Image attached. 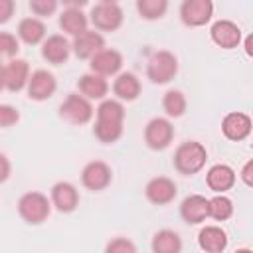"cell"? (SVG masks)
<instances>
[{
    "label": "cell",
    "mask_w": 253,
    "mask_h": 253,
    "mask_svg": "<svg viewBox=\"0 0 253 253\" xmlns=\"http://www.w3.org/2000/svg\"><path fill=\"white\" fill-rule=\"evenodd\" d=\"M51 206L61 213H71L79 206V192L71 182H57L51 186L49 194Z\"/></svg>",
    "instance_id": "cell-17"
},
{
    "label": "cell",
    "mask_w": 253,
    "mask_h": 253,
    "mask_svg": "<svg viewBox=\"0 0 253 253\" xmlns=\"http://www.w3.org/2000/svg\"><path fill=\"white\" fill-rule=\"evenodd\" d=\"M89 22L97 32H117L125 22V12L119 4L99 2L91 8Z\"/></svg>",
    "instance_id": "cell-5"
},
{
    "label": "cell",
    "mask_w": 253,
    "mask_h": 253,
    "mask_svg": "<svg viewBox=\"0 0 253 253\" xmlns=\"http://www.w3.org/2000/svg\"><path fill=\"white\" fill-rule=\"evenodd\" d=\"M174 140V126L164 117H154L144 126V142L152 150H164Z\"/></svg>",
    "instance_id": "cell-6"
},
{
    "label": "cell",
    "mask_w": 253,
    "mask_h": 253,
    "mask_svg": "<svg viewBox=\"0 0 253 253\" xmlns=\"http://www.w3.org/2000/svg\"><path fill=\"white\" fill-rule=\"evenodd\" d=\"M99 2H111V4H119V0H99Z\"/></svg>",
    "instance_id": "cell-41"
},
{
    "label": "cell",
    "mask_w": 253,
    "mask_h": 253,
    "mask_svg": "<svg viewBox=\"0 0 253 253\" xmlns=\"http://www.w3.org/2000/svg\"><path fill=\"white\" fill-rule=\"evenodd\" d=\"M95 115V109L87 97L81 93H69L59 105V117L69 125H87Z\"/></svg>",
    "instance_id": "cell-4"
},
{
    "label": "cell",
    "mask_w": 253,
    "mask_h": 253,
    "mask_svg": "<svg viewBox=\"0 0 253 253\" xmlns=\"http://www.w3.org/2000/svg\"><path fill=\"white\" fill-rule=\"evenodd\" d=\"M105 251L107 253H134L136 245L126 237H115L105 245Z\"/></svg>",
    "instance_id": "cell-33"
},
{
    "label": "cell",
    "mask_w": 253,
    "mask_h": 253,
    "mask_svg": "<svg viewBox=\"0 0 253 253\" xmlns=\"http://www.w3.org/2000/svg\"><path fill=\"white\" fill-rule=\"evenodd\" d=\"M176 194H178V188H176L174 180H170L168 176H156V178L148 180V184L144 188L146 200L154 206H166V204L174 202Z\"/></svg>",
    "instance_id": "cell-11"
},
{
    "label": "cell",
    "mask_w": 253,
    "mask_h": 253,
    "mask_svg": "<svg viewBox=\"0 0 253 253\" xmlns=\"http://www.w3.org/2000/svg\"><path fill=\"white\" fill-rule=\"evenodd\" d=\"M237 174L229 164H213L206 174V184L211 192L223 194L235 186Z\"/></svg>",
    "instance_id": "cell-19"
},
{
    "label": "cell",
    "mask_w": 253,
    "mask_h": 253,
    "mask_svg": "<svg viewBox=\"0 0 253 253\" xmlns=\"http://www.w3.org/2000/svg\"><path fill=\"white\" fill-rule=\"evenodd\" d=\"M178 73V59L172 51L168 49H158L148 57L146 63V77L156 83V85H164L170 83Z\"/></svg>",
    "instance_id": "cell-3"
},
{
    "label": "cell",
    "mask_w": 253,
    "mask_h": 253,
    "mask_svg": "<svg viewBox=\"0 0 253 253\" xmlns=\"http://www.w3.org/2000/svg\"><path fill=\"white\" fill-rule=\"evenodd\" d=\"M113 93L119 101H134L140 95V81L134 73L130 71H123L117 73L115 81H113Z\"/></svg>",
    "instance_id": "cell-23"
},
{
    "label": "cell",
    "mask_w": 253,
    "mask_h": 253,
    "mask_svg": "<svg viewBox=\"0 0 253 253\" xmlns=\"http://www.w3.org/2000/svg\"><path fill=\"white\" fill-rule=\"evenodd\" d=\"M71 55V42L61 36V34H53V36H45V40L42 42V57L51 63V65H61L69 59Z\"/></svg>",
    "instance_id": "cell-12"
},
{
    "label": "cell",
    "mask_w": 253,
    "mask_h": 253,
    "mask_svg": "<svg viewBox=\"0 0 253 253\" xmlns=\"http://www.w3.org/2000/svg\"><path fill=\"white\" fill-rule=\"evenodd\" d=\"M210 38L221 49H235V47L241 45L243 34H241V28L235 22H231V20H217L210 28Z\"/></svg>",
    "instance_id": "cell-9"
},
{
    "label": "cell",
    "mask_w": 253,
    "mask_h": 253,
    "mask_svg": "<svg viewBox=\"0 0 253 253\" xmlns=\"http://www.w3.org/2000/svg\"><path fill=\"white\" fill-rule=\"evenodd\" d=\"M206 160H208V152H206V146L198 140H186L182 142L176 152H174V168L184 174V176H192V174H198L204 166H206Z\"/></svg>",
    "instance_id": "cell-1"
},
{
    "label": "cell",
    "mask_w": 253,
    "mask_h": 253,
    "mask_svg": "<svg viewBox=\"0 0 253 253\" xmlns=\"http://www.w3.org/2000/svg\"><path fill=\"white\" fill-rule=\"evenodd\" d=\"M180 217L188 225H198L210 217V206L208 198L202 194H190L180 204Z\"/></svg>",
    "instance_id": "cell-15"
},
{
    "label": "cell",
    "mask_w": 253,
    "mask_h": 253,
    "mask_svg": "<svg viewBox=\"0 0 253 253\" xmlns=\"http://www.w3.org/2000/svg\"><path fill=\"white\" fill-rule=\"evenodd\" d=\"M208 206L210 217H213L215 221H225L233 215V202L223 194H215L211 200H208Z\"/></svg>",
    "instance_id": "cell-30"
},
{
    "label": "cell",
    "mask_w": 253,
    "mask_h": 253,
    "mask_svg": "<svg viewBox=\"0 0 253 253\" xmlns=\"http://www.w3.org/2000/svg\"><path fill=\"white\" fill-rule=\"evenodd\" d=\"M55 89H57V81L53 73H49L47 69H36L30 73L26 91L32 101H47L49 97H53Z\"/></svg>",
    "instance_id": "cell-10"
},
{
    "label": "cell",
    "mask_w": 253,
    "mask_h": 253,
    "mask_svg": "<svg viewBox=\"0 0 253 253\" xmlns=\"http://www.w3.org/2000/svg\"><path fill=\"white\" fill-rule=\"evenodd\" d=\"M30 79V65L26 59H10L4 65V89L18 93L22 89H26Z\"/></svg>",
    "instance_id": "cell-18"
},
{
    "label": "cell",
    "mask_w": 253,
    "mask_h": 253,
    "mask_svg": "<svg viewBox=\"0 0 253 253\" xmlns=\"http://www.w3.org/2000/svg\"><path fill=\"white\" fill-rule=\"evenodd\" d=\"M95 115H97V121L125 123V107L119 99H103L95 109Z\"/></svg>",
    "instance_id": "cell-26"
},
{
    "label": "cell",
    "mask_w": 253,
    "mask_h": 253,
    "mask_svg": "<svg viewBox=\"0 0 253 253\" xmlns=\"http://www.w3.org/2000/svg\"><path fill=\"white\" fill-rule=\"evenodd\" d=\"M105 47V38L101 32L97 30H85L79 36L73 38L71 42V51L79 57V59H91L97 51H101Z\"/></svg>",
    "instance_id": "cell-16"
},
{
    "label": "cell",
    "mask_w": 253,
    "mask_h": 253,
    "mask_svg": "<svg viewBox=\"0 0 253 253\" xmlns=\"http://www.w3.org/2000/svg\"><path fill=\"white\" fill-rule=\"evenodd\" d=\"M239 178L243 180V184H245V186H249V188L253 186V160H247V162L243 164Z\"/></svg>",
    "instance_id": "cell-36"
},
{
    "label": "cell",
    "mask_w": 253,
    "mask_h": 253,
    "mask_svg": "<svg viewBox=\"0 0 253 253\" xmlns=\"http://www.w3.org/2000/svg\"><path fill=\"white\" fill-rule=\"evenodd\" d=\"M47 36V30H45V24L42 22V18H36V16H30V18H24L20 20L18 24V40L28 43V45H38L45 40Z\"/></svg>",
    "instance_id": "cell-22"
},
{
    "label": "cell",
    "mask_w": 253,
    "mask_h": 253,
    "mask_svg": "<svg viewBox=\"0 0 253 253\" xmlns=\"http://www.w3.org/2000/svg\"><path fill=\"white\" fill-rule=\"evenodd\" d=\"M251 117L247 113H241V111H233V113H227L221 121V132L225 138L233 140V142H239V140H245L249 134H251Z\"/></svg>",
    "instance_id": "cell-14"
},
{
    "label": "cell",
    "mask_w": 253,
    "mask_h": 253,
    "mask_svg": "<svg viewBox=\"0 0 253 253\" xmlns=\"http://www.w3.org/2000/svg\"><path fill=\"white\" fill-rule=\"evenodd\" d=\"M14 12H16V0H0V24L10 22Z\"/></svg>",
    "instance_id": "cell-35"
},
{
    "label": "cell",
    "mask_w": 253,
    "mask_h": 253,
    "mask_svg": "<svg viewBox=\"0 0 253 253\" xmlns=\"http://www.w3.org/2000/svg\"><path fill=\"white\" fill-rule=\"evenodd\" d=\"M10 172H12V164H10L8 156L0 152V184H4L10 178Z\"/></svg>",
    "instance_id": "cell-37"
},
{
    "label": "cell",
    "mask_w": 253,
    "mask_h": 253,
    "mask_svg": "<svg viewBox=\"0 0 253 253\" xmlns=\"http://www.w3.org/2000/svg\"><path fill=\"white\" fill-rule=\"evenodd\" d=\"M113 182V170L103 160H91L81 170V184L91 192H103Z\"/></svg>",
    "instance_id": "cell-8"
},
{
    "label": "cell",
    "mask_w": 253,
    "mask_h": 253,
    "mask_svg": "<svg viewBox=\"0 0 253 253\" xmlns=\"http://www.w3.org/2000/svg\"><path fill=\"white\" fill-rule=\"evenodd\" d=\"M150 247L154 253H180L182 251V239L172 229H160L154 233Z\"/></svg>",
    "instance_id": "cell-25"
},
{
    "label": "cell",
    "mask_w": 253,
    "mask_h": 253,
    "mask_svg": "<svg viewBox=\"0 0 253 253\" xmlns=\"http://www.w3.org/2000/svg\"><path fill=\"white\" fill-rule=\"evenodd\" d=\"M0 91H4V63L0 61Z\"/></svg>",
    "instance_id": "cell-40"
},
{
    "label": "cell",
    "mask_w": 253,
    "mask_h": 253,
    "mask_svg": "<svg viewBox=\"0 0 253 253\" xmlns=\"http://www.w3.org/2000/svg\"><path fill=\"white\" fill-rule=\"evenodd\" d=\"M89 67L93 73L103 75V77H113L117 73H121L123 67V55L117 49L111 47H103L101 51H97L91 59H89Z\"/></svg>",
    "instance_id": "cell-13"
},
{
    "label": "cell",
    "mask_w": 253,
    "mask_h": 253,
    "mask_svg": "<svg viewBox=\"0 0 253 253\" xmlns=\"http://www.w3.org/2000/svg\"><path fill=\"white\" fill-rule=\"evenodd\" d=\"M125 123H109V121H95V126H93V134L99 142L103 144H113L117 142L121 136H123V126Z\"/></svg>",
    "instance_id": "cell-27"
},
{
    "label": "cell",
    "mask_w": 253,
    "mask_h": 253,
    "mask_svg": "<svg viewBox=\"0 0 253 253\" xmlns=\"http://www.w3.org/2000/svg\"><path fill=\"white\" fill-rule=\"evenodd\" d=\"M198 245L206 253H221L227 249V233L219 225H206L198 233Z\"/></svg>",
    "instance_id": "cell-21"
},
{
    "label": "cell",
    "mask_w": 253,
    "mask_h": 253,
    "mask_svg": "<svg viewBox=\"0 0 253 253\" xmlns=\"http://www.w3.org/2000/svg\"><path fill=\"white\" fill-rule=\"evenodd\" d=\"M20 51V40L10 32H0V61L14 59Z\"/></svg>",
    "instance_id": "cell-31"
},
{
    "label": "cell",
    "mask_w": 253,
    "mask_h": 253,
    "mask_svg": "<svg viewBox=\"0 0 253 253\" xmlns=\"http://www.w3.org/2000/svg\"><path fill=\"white\" fill-rule=\"evenodd\" d=\"M213 16L211 0H182L180 4V20L188 28H202Z\"/></svg>",
    "instance_id": "cell-7"
},
{
    "label": "cell",
    "mask_w": 253,
    "mask_h": 253,
    "mask_svg": "<svg viewBox=\"0 0 253 253\" xmlns=\"http://www.w3.org/2000/svg\"><path fill=\"white\" fill-rule=\"evenodd\" d=\"M251 45H253V40H251V36H247V38H245V43H243V47H245V53H247L249 57L253 55V47H251Z\"/></svg>",
    "instance_id": "cell-39"
},
{
    "label": "cell",
    "mask_w": 253,
    "mask_h": 253,
    "mask_svg": "<svg viewBox=\"0 0 253 253\" xmlns=\"http://www.w3.org/2000/svg\"><path fill=\"white\" fill-rule=\"evenodd\" d=\"M136 12L144 20H160L168 12V0H136Z\"/></svg>",
    "instance_id": "cell-29"
},
{
    "label": "cell",
    "mask_w": 253,
    "mask_h": 253,
    "mask_svg": "<svg viewBox=\"0 0 253 253\" xmlns=\"http://www.w3.org/2000/svg\"><path fill=\"white\" fill-rule=\"evenodd\" d=\"M65 8H83L89 4V0H59Z\"/></svg>",
    "instance_id": "cell-38"
},
{
    "label": "cell",
    "mask_w": 253,
    "mask_h": 253,
    "mask_svg": "<svg viewBox=\"0 0 253 253\" xmlns=\"http://www.w3.org/2000/svg\"><path fill=\"white\" fill-rule=\"evenodd\" d=\"M77 89L89 101H103L109 93V83H107V77L91 71L77 79Z\"/></svg>",
    "instance_id": "cell-20"
},
{
    "label": "cell",
    "mask_w": 253,
    "mask_h": 253,
    "mask_svg": "<svg viewBox=\"0 0 253 253\" xmlns=\"http://www.w3.org/2000/svg\"><path fill=\"white\" fill-rule=\"evenodd\" d=\"M18 213L26 223L40 225L51 213V200L42 192H26L18 200Z\"/></svg>",
    "instance_id": "cell-2"
},
{
    "label": "cell",
    "mask_w": 253,
    "mask_h": 253,
    "mask_svg": "<svg viewBox=\"0 0 253 253\" xmlns=\"http://www.w3.org/2000/svg\"><path fill=\"white\" fill-rule=\"evenodd\" d=\"M186 107H188V101H186V95L178 89H170L164 93L162 97V109L168 117L172 119H178L186 113Z\"/></svg>",
    "instance_id": "cell-28"
},
{
    "label": "cell",
    "mask_w": 253,
    "mask_h": 253,
    "mask_svg": "<svg viewBox=\"0 0 253 253\" xmlns=\"http://www.w3.org/2000/svg\"><path fill=\"white\" fill-rule=\"evenodd\" d=\"M20 121V113L16 107L0 103V128H8Z\"/></svg>",
    "instance_id": "cell-34"
},
{
    "label": "cell",
    "mask_w": 253,
    "mask_h": 253,
    "mask_svg": "<svg viewBox=\"0 0 253 253\" xmlns=\"http://www.w3.org/2000/svg\"><path fill=\"white\" fill-rule=\"evenodd\" d=\"M59 0H30V10L36 18H49L55 14Z\"/></svg>",
    "instance_id": "cell-32"
},
{
    "label": "cell",
    "mask_w": 253,
    "mask_h": 253,
    "mask_svg": "<svg viewBox=\"0 0 253 253\" xmlns=\"http://www.w3.org/2000/svg\"><path fill=\"white\" fill-rule=\"evenodd\" d=\"M89 26V18L83 14L81 8H65L59 14V28L69 36H79Z\"/></svg>",
    "instance_id": "cell-24"
}]
</instances>
